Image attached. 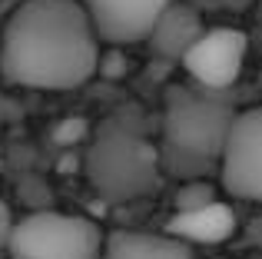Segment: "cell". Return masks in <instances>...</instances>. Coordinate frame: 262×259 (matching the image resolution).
Masks as SVG:
<instances>
[{"label": "cell", "mask_w": 262, "mask_h": 259, "mask_svg": "<svg viewBox=\"0 0 262 259\" xmlns=\"http://www.w3.org/2000/svg\"><path fill=\"white\" fill-rule=\"evenodd\" d=\"M216 259H226V256H216Z\"/></svg>", "instance_id": "cell-15"}, {"label": "cell", "mask_w": 262, "mask_h": 259, "mask_svg": "<svg viewBox=\"0 0 262 259\" xmlns=\"http://www.w3.org/2000/svg\"><path fill=\"white\" fill-rule=\"evenodd\" d=\"M160 146H153L133 123L106 120L93 133L86 149V180L100 196L113 203L140 200L160 186Z\"/></svg>", "instance_id": "cell-3"}, {"label": "cell", "mask_w": 262, "mask_h": 259, "mask_svg": "<svg viewBox=\"0 0 262 259\" xmlns=\"http://www.w3.org/2000/svg\"><path fill=\"white\" fill-rule=\"evenodd\" d=\"M232 120H236V110L219 97V90H206V87L169 90L160 140L163 173L179 176V180L206 176L212 169L219 173Z\"/></svg>", "instance_id": "cell-2"}, {"label": "cell", "mask_w": 262, "mask_h": 259, "mask_svg": "<svg viewBox=\"0 0 262 259\" xmlns=\"http://www.w3.org/2000/svg\"><path fill=\"white\" fill-rule=\"evenodd\" d=\"M0 126H4V97H0Z\"/></svg>", "instance_id": "cell-14"}, {"label": "cell", "mask_w": 262, "mask_h": 259, "mask_svg": "<svg viewBox=\"0 0 262 259\" xmlns=\"http://www.w3.org/2000/svg\"><path fill=\"white\" fill-rule=\"evenodd\" d=\"M100 47L80 0H24L0 30V77L24 90H77L100 73Z\"/></svg>", "instance_id": "cell-1"}, {"label": "cell", "mask_w": 262, "mask_h": 259, "mask_svg": "<svg viewBox=\"0 0 262 259\" xmlns=\"http://www.w3.org/2000/svg\"><path fill=\"white\" fill-rule=\"evenodd\" d=\"M219 200L216 196V186H212L206 176H192V180H179L176 193H173V213L179 209H196V206H206V203Z\"/></svg>", "instance_id": "cell-11"}, {"label": "cell", "mask_w": 262, "mask_h": 259, "mask_svg": "<svg viewBox=\"0 0 262 259\" xmlns=\"http://www.w3.org/2000/svg\"><path fill=\"white\" fill-rule=\"evenodd\" d=\"M10 229H13V216H10V209H7V203L0 200V249L10 240Z\"/></svg>", "instance_id": "cell-13"}, {"label": "cell", "mask_w": 262, "mask_h": 259, "mask_svg": "<svg viewBox=\"0 0 262 259\" xmlns=\"http://www.w3.org/2000/svg\"><path fill=\"white\" fill-rule=\"evenodd\" d=\"M236 209L223 200H212L206 206L196 209H179V213L169 216L166 233L179 236L192 246V243H203V246H216V243H226L232 233H236Z\"/></svg>", "instance_id": "cell-8"}, {"label": "cell", "mask_w": 262, "mask_h": 259, "mask_svg": "<svg viewBox=\"0 0 262 259\" xmlns=\"http://www.w3.org/2000/svg\"><path fill=\"white\" fill-rule=\"evenodd\" d=\"M90 13L96 33L110 47L143 44L173 0H80Z\"/></svg>", "instance_id": "cell-7"}, {"label": "cell", "mask_w": 262, "mask_h": 259, "mask_svg": "<svg viewBox=\"0 0 262 259\" xmlns=\"http://www.w3.org/2000/svg\"><path fill=\"white\" fill-rule=\"evenodd\" d=\"M246 57H249V37L239 27H212L203 30L199 40L179 60L183 70L206 90H229L243 77Z\"/></svg>", "instance_id": "cell-6"}, {"label": "cell", "mask_w": 262, "mask_h": 259, "mask_svg": "<svg viewBox=\"0 0 262 259\" xmlns=\"http://www.w3.org/2000/svg\"><path fill=\"white\" fill-rule=\"evenodd\" d=\"M83 136H86V123H83L80 117L63 120V126H57V130H53V140H57V143H63V146H67V143L83 140Z\"/></svg>", "instance_id": "cell-12"}, {"label": "cell", "mask_w": 262, "mask_h": 259, "mask_svg": "<svg viewBox=\"0 0 262 259\" xmlns=\"http://www.w3.org/2000/svg\"><path fill=\"white\" fill-rule=\"evenodd\" d=\"M219 186L232 200L262 206V106L236 113L219 160Z\"/></svg>", "instance_id": "cell-5"}, {"label": "cell", "mask_w": 262, "mask_h": 259, "mask_svg": "<svg viewBox=\"0 0 262 259\" xmlns=\"http://www.w3.org/2000/svg\"><path fill=\"white\" fill-rule=\"evenodd\" d=\"M100 259H192V246L173 233L116 229L103 240Z\"/></svg>", "instance_id": "cell-9"}, {"label": "cell", "mask_w": 262, "mask_h": 259, "mask_svg": "<svg viewBox=\"0 0 262 259\" xmlns=\"http://www.w3.org/2000/svg\"><path fill=\"white\" fill-rule=\"evenodd\" d=\"M203 30L206 27H203V20H199V13L192 10L189 4L173 0V4L160 13V20L153 24L146 44L153 47V53H160V57H166V60H183L186 50L199 40Z\"/></svg>", "instance_id": "cell-10"}, {"label": "cell", "mask_w": 262, "mask_h": 259, "mask_svg": "<svg viewBox=\"0 0 262 259\" xmlns=\"http://www.w3.org/2000/svg\"><path fill=\"white\" fill-rule=\"evenodd\" d=\"M103 240V229L90 216L43 209L13 220L7 253L10 259H100Z\"/></svg>", "instance_id": "cell-4"}]
</instances>
